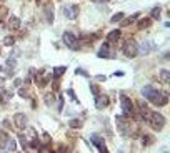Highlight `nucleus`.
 Returning a JSON list of instances; mask_svg holds the SVG:
<instances>
[{
	"label": "nucleus",
	"instance_id": "423d86ee",
	"mask_svg": "<svg viewBox=\"0 0 170 153\" xmlns=\"http://www.w3.org/2000/svg\"><path fill=\"white\" fill-rule=\"evenodd\" d=\"M90 141L94 143V146H97V150H99V151L107 153V145H105V140H104V138H102L100 135L94 133V135L90 137Z\"/></svg>",
	"mask_w": 170,
	"mask_h": 153
},
{
	"label": "nucleus",
	"instance_id": "7ed1b4c3",
	"mask_svg": "<svg viewBox=\"0 0 170 153\" xmlns=\"http://www.w3.org/2000/svg\"><path fill=\"white\" fill-rule=\"evenodd\" d=\"M62 40H64V44L67 45V49L70 50H80V44H79V38H77L72 32H64V35H62Z\"/></svg>",
	"mask_w": 170,
	"mask_h": 153
},
{
	"label": "nucleus",
	"instance_id": "4be33fe9",
	"mask_svg": "<svg viewBox=\"0 0 170 153\" xmlns=\"http://www.w3.org/2000/svg\"><path fill=\"white\" fill-rule=\"evenodd\" d=\"M160 15H162V8H160V7H153L152 13H150V18H152V20H160Z\"/></svg>",
	"mask_w": 170,
	"mask_h": 153
},
{
	"label": "nucleus",
	"instance_id": "ea45409f",
	"mask_svg": "<svg viewBox=\"0 0 170 153\" xmlns=\"http://www.w3.org/2000/svg\"><path fill=\"white\" fill-rule=\"evenodd\" d=\"M92 2H107V0H92Z\"/></svg>",
	"mask_w": 170,
	"mask_h": 153
},
{
	"label": "nucleus",
	"instance_id": "58836bf2",
	"mask_svg": "<svg viewBox=\"0 0 170 153\" xmlns=\"http://www.w3.org/2000/svg\"><path fill=\"white\" fill-rule=\"evenodd\" d=\"M20 83H22V80H20V78H17L15 82H13V85H15V87H20Z\"/></svg>",
	"mask_w": 170,
	"mask_h": 153
},
{
	"label": "nucleus",
	"instance_id": "a878e982",
	"mask_svg": "<svg viewBox=\"0 0 170 153\" xmlns=\"http://www.w3.org/2000/svg\"><path fill=\"white\" fill-rule=\"evenodd\" d=\"M5 150L7 151H15L17 150V141L12 140V138H8V141H7V145H5Z\"/></svg>",
	"mask_w": 170,
	"mask_h": 153
},
{
	"label": "nucleus",
	"instance_id": "cd10ccee",
	"mask_svg": "<svg viewBox=\"0 0 170 153\" xmlns=\"http://www.w3.org/2000/svg\"><path fill=\"white\" fill-rule=\"evenodd\" d=\"M13 44H15V38H13V35H8L3 38V45H7V47H12Z\"/></svg>",
	"mask_w": 170,
	"mask_h": 153
},
{
	"label": "nucleus",
	"instance_id": "9b49d317",
	"mask_svg": "<svg viewBox=\"0 0 170 153\" xmlns=\"http://www.w3.org/2000/svg\"><path fill=\"white\" fill-rule=\"evenodd\" d=\"M97 55H99L100 58H112V57H114V52L110 50V45L105 42V44L102 45V49L97 52Z\"/></svg>",
	"mask_w": 170,
	"mask_h": 153
},
{
	"label": "nucleus",
	"instance_id": "79ce46f5",
	"mask_svg": "<svg viewBox=\"0 0 170 153\" xmlns=\"http://www.w3.org/2000/svg\"><path fill=\"white\" fill-rule=\"evenodd\" d=\"M0 52H2V50H0Z\"/></svg>",
	"mask_w": 170,
	"mask_h": 153
},
{
	"label": "nucleus",
	"instance_id": "0eeeda50",
	"mask_svg": "<svg viewBox=\"0 0 170 153\" xmlns=\"http://www.w3.org/2000/svg\"><path fill=\"white\" fill-rule=\"evenodd\" d=\"M115 122H117V128L122 135H129V123L125 120V115H117L115 117Z\"/></svg>",
	"mask_w": 170,
	"mask_h": 153
},
{
	"label": "nucleus",
	"instance_id": "6ab92c4d",
	"mask_svg": "<svg viewBox=\"0 0 170 153\" xmlns=\"http://www.w3.org/2000/svg\"><path fill=\"white\" fill-rule=\"evenodd\" d=\"M43 102H45V105H47V107H52V105L55 103V95H53V92H50V93H45V95H43Z\"/></svg>",
	"mask_w": 170,
	"mask_h": 153
},
{
	"label": "nucleus",
	"instance_id": "72a5a7b5",
	"mask_svg": "<svg viewBox=\"0 0 170 153\" xmlns=\"http://www.w3.org/2000/svg\"><path fill=\"white\" fill-rule=\"evenodd\" d=\"M67 93H69V95H70V98H72V100H74V102H75V103H79V100H77V97H75V93H74V90H69V92H67Z\"/></svg>",
	"mask_w": 170,
	"mask_h": 153
},
{
	"label": "nucleus",
	"instance_id": "f257e3e1",
	"mask_svg": "<svg viewBox=\"0 0 170 153\" xmlns=\"http://www.w3.org/2000/svg\"><path fill=\"white\" fill-rule=\"evenodd\" d=\"M142 97L147 98L148 102H152L153 105H157V107H163V105L168 103L167 93L160 92V90L153 88V87H143L142 88Z\"/></svg>",
	"mask_w": 170,
	"mask_h": 153
},
{
	"label": "nucleus",
	"instance_id": "e433bc0d",
	"mask_svg": "<svg viewBox=\"0 0 170 153\" xmlns=\"http://www.w3.org/2000/svg\"><path fill=\"white\" fill-rule=\"evenodd\" d=\"M0 88H5V78H2V76H0Z\"/></svg>",
	"mask_w": 170,
	"mask_h": 153
},
{
	"label": "nucleus",
	"instance_id": "c756f323",
	"mask_svg": "<svg viewBox=\"0 0 170 153\" xmlns=\"http://www.w3.org/2000/svg\"><path fill=\"white\" fill-rule=\"evenodd\" d=\"M69 127H70V128H80V127H82V122H80V120H75V118H74V120L69 122Z\"/></svg>",
	"mask_w": 170,
	"mask_h": 153
},
{
	"label": "nucleus",
	"instance_id": "2f4dec72",
	"mask_svg": "<svg viewBox=\"0 0 170 153\" xmlns=\"http://www.w3.org/2000/svg\"><path fill=\"white\" fill-rule=\"evenodd\" d=\"M75 75H82V76H90V75H89V72H87V70H84V68H77V70H75Z\"/></svg>",
	"mask_w": 170,
	"mask_h": 153
},
{
	"label": "nucleus",
	"instance_id": "a211bd4d",
	"mask_svg": "<svg viewBox=\"0 0 170 153\" xmlns=\"http://www.w3.org/2000/svg\"><path fill=\"white\" fill-rule=\"evenodd\" d=\"M8 138H10V137L7 135V132L0 130V150H5V145H7Z\"/></svg>",
	"mask_w": 170,
	"mask_h": 153
},
{
	"label": "nucleus",
	"instance_id": "dca6fc26",
	"mask_svg": "<svg viewBox=\"0 0 170 153\" xmlns=\"http://www.w3.org/2000/svg\"><path fill=\"white\" fill-rule=\"evenodd\" d=\"M150 25H152V18L145 17V18H142V20L137 23V28H138V30H145V28H148Z\"/></svg>",
	"mask_w": 170,
	"mask_h": 153
},
{
	"label": "nucleus",
	"instance_id": "6e6552de",
	"mask_svg": "<svg viewBox=\"0 0 170 153\" xmlns=\"http://www.w3.org/2000/svg\"><path fill=\"white\" fill-rule=\"evenodd\" d=\"M109 103H110V98H109V95H104V93H99L95 97V108L97 110H104L109 107Z\"/></svg>",
	"mask_w": 170,
	"mask_h": 153
},
{
	"label": "nucleus",
	"instance_id": "7c9ffc66",
	"mask_svg": "<svg viewBox=\"0 0 170 153\" xmlns=\"http://www.w3.org/2000/svg\"><path fill=\"white\" fill-rule=\"evenodd\" d=\"M90 92L94 93V97H97V95L100 93V90H99V85H95V83H90Z\"/></svg>",
	"mask_w": 170,
	"mask_h": 153
},
{
	"label": "nucleus",
	"instance_id": "1a4fd4ad",
	"mask_svg": "<svg viewBox=\"0 0 170 153\" xmlns=\"http://www.w3.org/2000/svg\"><path fill=\"white\" fill-rule=\"evenodd\" d=\"M13 123H15V127L18 128L20 132H23L27 128V115L23 113H15L13 115Z\"/></svg>",
	"mask_w": 170,
	"mask_h": 153
},
{
	"label": "nucleus",
	"instance_id": "f704fd0d",
	"mask_svg": "<svg viewBox=\"0 0 170 153\" xmlns=\"http://www.w3.org/2000/svg\"><path fill=\"white\" fill-rule=\"evenodd\" d=\"M95 80H99V82H104V80H107L105 75H95Z\"/></svg>",
	"mask_w": 170,
	"mask_h": 153
},
{
	"label": "nucleus",
	"instance_id": "9d476101",
	"mask_svg": "<svg viewBox=\"0 0 170 153\" xmlns=\"http://www.w3.org/2000/svg\"><path fill=\"white\" fill-rule=\"evenodd\" d=\"M79 10H80L79 5H67L64 8V15L69 18V20H74V18H77V15H79Z\"/></svg>",
	"mask_w": 170,
	"mask_h": 153
},
{
	"label": "nucleus",
	"instance_id": "bb28decb",
	"mask_svg": "<svg viewBox=\"0 0 170 153\" xmlns=\"http://www.w3.org/2000/svg\"><path fill=\"white\" fill-rule=\"evenodd\" d=\"M124 17H125V15H124V13H122V12H119V13H115V15H114V17H112V18H110V23H119V22H120V20H122V18H124Z\"/></svg>",
	"mask_w": 170,
	"mask_h": 153
},
{
	"label": "nucleus",
	"instance_id": "20e7f679",
	"mask_svg": "<svg viewBox=\"0 0 170 153\" xmlns=\"http://www.w3.org/2000/svg\"><path fill=\"white\" fill-rule=\"evenodd\" d=\"M120 108L125 117H132L134 115V103L125 93H120Z\"/></svg>",
	"mask_w": 170,
	"mask_h": 153
},
{
	"label": "nucleus",
	"instance_id": "c85d7f7f",
	"mask_svg": "<svg viewBox=\"0 0 170 153\" xmlns=\"http://www.w3.org/2000/svg\"><path fill=\"white\" fill-rule=\"evenodd\" d=\"M7 15H8V8L7 7H0V22L5 20Z\"/></svg>",
	"mask_w": 170,
	"mask_h": 153
},
{
	"label": "nucleus",
	"instance_id": "ddd939ff",
	"mask_svg": "<svg viewBox=\"0 0 170 153\" xmlns=\"http://www.w3.org/2000/svg\"><path fill=\"white\" fill-rule=\"evenodd\" d=\"M7 28L8 30H18L20 28V18L15 15H10L7 18Z\"/></svg>",
	"mask_w": 170,
	"mask_h": 153
},
{
	"label": "nucleus",
	"instance_id": "39448f33",
	"mask_svg": "<svg viewBox=\"0 0 170 153\" xmlns=\"http://www.w3.org/2000/svg\"><path fill=\"white\" fill-rule=\"evenodd\" d=\"M124 55L129 57V58H134V57L138 55V44L135 40H127L124 44Z\"/></svg>",
	"mask_w": 170,
	"mask_h": 153
},
{
	"label": "nucleus",
	"instance_id": "a19ab883",
	"mask_svg": "<svg viewBox=\"0 0 170 153\" xmlns=\"http://www.w3.org/2000/svg\"><path fill=\"white\" fill-rule=\"evenodd\" d=\"M37 2H40V0H37Z\"/></svg>",
	"mask_w": 170,
	"mask_h": 153
},
{
	"label": "nucleus",
	"instance_id": "aec40b11",
	"mask_svg": "<svg viewBox=\"0 0 170 153\" xmlns=\"http://www.w3.org/2000/svg\"><path fill=\"white\" fill-rule=\"evenodd\" d=\"M158 80H162L163 83H168V80H170V72L167 68H162L160 70V73H158Z\"/></svg>",
	"mask_w": 170,
	"mask_h": 153
},
{
	"label": "nucleus",
	"instance_id": "4c0bfd02",
	"mask_svg": "<svg viewBox=\"0 0 170 153\" xmlns=\"http://www.w3.org/2000/svg\"><path fill=\"white\" fill-rule=\"evenodd\" d=\"M114 75H115V76H124L125 73H124V72H122V70H117V72H115V73H114Z\"/></svg>",
	"mask_w": 170,
	"mask_h": 153
},
{
	"label": "nucleus",
	"instance_id": "473e14b6",
	"mask_svg": "<svg viewBox=\"0 0 170 153\" xmlns=\"http://www.w3.org/2000/svg\"><path fill=\"white\" fill-rule=\"evenodd\" d=\"M52 88H53V92H57V90H59V88H60V83H59V78H57V80H55V82H53V83H52Z\"/></svg>",
	"mask_w": 170,
	"mask_h": 153
},
{
	"label": "nucleus",
	"instance_id": "b1692460",
	"mask_svg": "<svg viewBox=\"0 0 170 153\" xmlns=\"http://www.w3.org/2000/svg\"><path fill=\"white\" fill-rule=\"evenodd\" d=\"M12 95H13L12 92H5V90H3V92L0 93V103H7L8 100L12 98Z\"/></svg>",
	"mask_w": 170,
	"mask_h": 153
},
{
	"label": "nucleus",
	"instance_id": "5701e85b",
	"mask_svg": "<svg viewBox=\"0 0 170 153\" xmlns=\"http://www.w3.org/2000/svg\"><path fill=\"white\" fill-rule=\"evenodd\" d=\"M153 141H155V138H153L152 135H143V137H142V145H143V146L153 145Z\"/></svg>",
	"mask_w": 170,
	"mask_h": 153
},
{
	"label": "nucleus",
	"instance_id": "4468645a",
	"mask_svg": "<svg viewBox=\"0 0 170 153\" xmlns=\"http://www.w3.org/2000/svg\"><path fill=\"white\" fill-rule=\"evenodd\" d=\"M120 35H122V33H120V30L119 28H115V30H112L109 35H107V44L109 45H112V44H115V42H119V38H120Z\"/></svg>",
	"mask_w": 170,
	"mask_h": 153
},
{
	"label": "nucleus",
	"instance_id": "c9c22d12",
	"mask_svg": "<svg viewBox=\"0 0 170 153\" xmlns=\"http://www.w3.org/2000/svg\"><path fill=\"white\" fill-rule=\"evenodd\" d=\"M27 95H28V90H25V88H22V90H20V97H23V98H25Z\"/></svg>",
	"mask_w": 170,
	"mask_h": 153
},
{
	"label": "nucleus",
	"instance_id": "2eb2a0df",
	"mask_svg": "<svg viewBox=\"0 0 170 153\" xmlns=\"http://www.w3.org/2000/svg\"><path fill=\"white\" fill-rule=\"evenodd\" d=\"M138 17H140V13H134V15H130V17H127V18L124 17L119 23H120V27H127V25H130V23H134Z\"/></svg>",
	"mask_w": 170,
	"mask_h": 153
},
{
	"label": "nucleus",
	"instance_id": "412c9836",
	"mask_svg": "<svg viewBox=\"0 0 170 153\" xmlns=\"http://www.w3.org/2000/svg\"><path fill=\"white\" fill-rule=\"evenodd\" d=\"M65 72H67V67H55V68H53L52 76H55V78H60V76L64 75Z\"/></svg>",
	"mask_w": 170,
	"mask_h": 153
},
{
	"label": "nucleus",
	"instance_id": "393cba45",
	"mask_svg": "<svg viewBox=\"0 0 170 153\" xmlns=\"http://www.w3.org/2000/svg\"><path fill=\"white\" fill-rule=\"evenodd\" d=\"M18 140H20V143H22V148L23 150H27V148H30V140L25 137V135H18Z\"/></svg>",
	"mask_w": 170,
	"mask_h": 153
},
{
	"label": "nucleus",
	"instance_id": "f03ea898",
	"mask_svg": "<svg viewBox=\"0 0 170 153\" xmlns=\"http://www.w3.org/2000/svg\"><path fill=\"white\" fill-rule=\"evenodd\" d=\"M147 123L153 128L155 132H160L163 128V125H165V117L163 115H160V113H157V112H150Z\"/></svg>",
	"mask_w": 170,
	"mask_h": 153
},
{
	"label": "nucleus",
	"instance_id": "f3484780",
	"mask_svg": "<svg viewBox=\"0 0 170 153\" xmlns=\"http://www.w3.org/2000/svg\"><path fill=\"white\" fill-rule=\"evenodd\" d=\"M43 13H45L47 23H53V7L52 5H47L45 8H43Z\"/></svg>",
	"mask_w": 170,
	"mask_h": 153
},
{
	"label": "nucleus",
	"instance_id": "f8f14e48",
	"mask_svg": "<svg viewBox=\"0 0 170 153\" xmlns=\"http://www.w3.org/2000/svg\"><path fill=\"white\" fill-rule=\"evenodd\" d=\"M153 42H150V40H145L142 45H138V53L140 55H148L150 52L153 50Z\"/></svg>",
	"mask_w": 170,
	"mask_h": 153
}]
</instances>
